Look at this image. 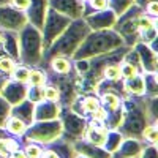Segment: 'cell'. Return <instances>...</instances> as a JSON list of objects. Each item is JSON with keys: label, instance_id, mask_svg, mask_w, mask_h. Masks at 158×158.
<instances>
[{"label": "cell", "instance_id": "obj_1", "mask_svg": "<svg viewBox=\"0 0 158 158\" xmlns=\"http://www.w3.org/2000/svg\"><path fill=\"white\" fill-rule=\"evenodd\" d=\"M125 46L122 36L112 29H103V30H90L89 35L82 40V43L77 46L74 54L71 56L73 60L81 59H92L101 54H108L118 48Z\"/></svg>", "mask_w": 158, "mask_h": 158}, {"label": "cell", "instance_id": "obj_2", "mask_svg": "<svg viewBox=\"0 0 158 158\" xmlns=\"http://www.w3.org/2000/svg\"><path fill=\"white\" fill-rule=\"evenodd\" d=\"M89 32L90 27L84 21V18L73 19L68 24V27L46 49V52H43V60L49 62L52 57H68V56L71 57L74 51L77 49V46L82 43V40L89 35Z\"/></svg>", "mask_w": 158, "mask_h": 158}, {"label": "cell", "instance_id": "obj_3", "mask_svg": "<svg viewBox=\"0 0 158 158\" xmlns=\"http://www.w3.org/2000/svg\"><path fill=\"white\" fill-rule=\"evenodd\" d=\"M19 40V59L22 63L35 67L41 65L43 62V43H41V30L33 27L32 24H25L24 27L18 32Z\"/></svg>", "mask_w": 158, "mask_h": 158}, {"label": "cell", "instance_id": "obj_4", "mask_svg": "<svg viewBox=\"0 0 158 158\" xmlns=\"http://www.w3.org/2000/svg\"><path fill=\"white\" fill-rule=\"evenodd\" d=\"M144 10L133 3L128 10H125L122 15H118L115 24L112 25V30H115L122 36L123 43L127 46H133L139 41V32H138V18Z\"/></svg>", "mask_w": 158, "mask_h": 158}, {"label": "cell", "instance_id": "obj_5", "mask_svg": "<svg viewBox=\"0 0 158 158\" xmlns=\"http://www.w3.org/2000/svg\"><path fill=\"white\" fill-rule=\"evenodd\" d=\"M149 122V117L146 114V109L139 104H127V109L123 111L122 122H120V133L127 138H138L142 135V130L146 128Z\"/></svg>", "mask_w": 158, "mask_h": 158}, {"label": "cell", "instance_id": "obj_6", "mask_svg": "<svg viewBox=\"0 0 158 158\" xmlns=\"http://www.w3.org/2000/svg\"><path fill=\"white\" fill-rule=\"evenodd\" d=\"M62 123L57 118L52 120H35L32 122L27 130H25V139L32 142H40V144H51L62 138Z\"/></svg>", "mask_w": 158, "mask_h": 158}, {"label": "cell", "instance_id": "obj_7", "mask_svg": "<svg viewBox=\"0 0 158 158\" xmlns=\"http://www.w3.org/2000/svg\"><path fill=\"white\" fill-rule=\"evenodd\" d=\"M71 22L70 18L63 16L62 13L48 8L46 18L43 22V29H41V43H43V52L54 43V40L68 27V24Z\"/></svg>", "mask_w": 158, "mask_h": 158}, {"label": "cell", "instance_id": "obj_8", "mask_svg": "<svg viewBox=\"0 0 158 158\" xmlns=\"http://www.w3.org/2000/svg\"><path fill=\"white\" fill-rule=\"evenodd\" d=\"M25 11H21L13 5H0V29L19 32L27 24Z\"/></svg>", "mask_w": 158, "mask_h": 158}, {"label": "cell", "instance_id": "obj_9", "mask_svg": "<svg viewBox=\"0 0 158 158\" xmlns=\"http://www.w3.org/2000/svg\"><path fill=\"white\" fill-rule=\"evenodd\" d=\"M60 123H62V131H65V135L68 138H71V141L81 139L85 133V130H87L85 120L81 115H77L76 112L63 114Z\"/></svg>", "mask_w": 158, "mask_h": 158}, {"label": "cell", "instance_id": "obj_10", "mask_svg": "<svg viewBox=\"0 0 158 158\" xmlns=\"http://www.w3.org/2000/svg\"><path fill=\"white\" fill-rule=\"evenodd\" d=\"M49 8L62 13L63 16L73 19H79L84 16L85 2L84 0H48Z\"/></svg>", "mask_w": 158, "mask_h": 158}, {"label": "cell", "instance_id": "obj_11", "mask_svg": "<svg viewBox=\"0 0 158 158\" xmlns=\"http://www.w3.org/2000/svg\"><path fill=\"white\" fill-rule=\"evenodd\" d=\"M117 15L111 8H104L100 11L89 13L84 16V21L90 27V30H103V29H112V25L115 24Z\"/></svg>", "mask_w": 158, "mask_h": 158}, {"label": "cell", "instance_id": "obj_12", "mask_svg": "<svg viewBox=\"0 0 158 158\" xmlns=\"http://www.w3.org/2000/svg\"><path fill=\"white\" fill-rule=\"evenodd\" d=\"M48 8H49L48 0H30L27 10H25V16H27L29 24H32L38 30H41Z\"/></svg>", "mask_w": 158, "mask_h": 158}, {"label": "cell", "instance_id": "obj_13", "mask_svg": "<svg viewBox=\"0 0 158 158\" xmlns=\"http://www.w3.org/2000/svg\"><path fill=\"white\" fill-rule=\"evenodd\" d=\"M0 97L5 98L10 103V106H15L27 98V87L19 81H6L0 90Z\"/></svg>", "mask_w": 158, "mask_h": 158}, {"label": "cell", "instance_id": "obj_14", "mask_svg": "<svg viewBox=\"0 0 158 158\" xmlns=\"http://www.w3.org/2000/svg\"><path fill=\"white\" fill-rule=\"evenodd\" d=\"M135 51L139 57L142 70L146 73H156V52L147 43H142V41H138L135 44Z\"/></svg>", "mask_w": 158, "mask_h": 158}, {"label": "cell", "instance_id": "obj_15", "mask_svg": "<svg viewBox=\"0 0 158 158\" xmlns=\"http://www.w3.org/2000/svg\"><path fill=\"white\" fill-rule=\"evenodd\" d=\"M141 150H142L141 141H138L136 138H127L112 152V155L114 158H138Z\"/></svg>", "mask_w": 158, "mask_h": 158}, {"label": "cell", "instance_id": "obj_16", "mask_svg": "<svg viewBox=\"0 0 158 158\" xmlns=\"http://www.w3.org/2000/svg\"><path fill=\"white\" fill-rule=\"evenodd\" d=\"M10 115L21 118V120L29 127V125L35 120V103L25 98V100H22L21 103L15 104V106H11Z\"/></svg>", "mask_w": 158, "mask_h": 158}, {"label": "cell", "instance_id": "obj_17", "mask_svg": "<svg viewBox=\"0 0 158 158\" xmlns=\"http://www.w3.org/2000/svg\"><path fill=\"white\" fill-rule=\"evenodd\" d=\"M59 112L60 108L56 101L41 100L35 103V120H52V118H57Z\"/></svg>", "mask_w": 158, "mask_h": 158}, {"label": "cell", "instance_id": "obj_18", "mask_svg": "<svg viewBox=\"0 0 158 158\" xmlns=\"http://www.w3.org/2000/svg\"><path fill=\"white\" fill-rule=\"evenodd\" d=\"M73 149H74L76 153L89 156V158H111L112 156L108 150H104V149L95 146V144H92V142H81V141L74 142Z\"/></svg>", "mask_w": 158, "mask_h": 158}, {"label": "cell", "instance_id": "obj_19", "mask_svg": "<svg viewBox=\"0 0 158 158\" xmlns=\"http://www.w3.org/2000/svg\"><path fill=\"white\" fill-rule=\"evenodd\" d=\"M2 49L5 54L13 57L15 60H19V40H18V32L13 30H3L2 33Z\"/></svg>", "mask_w": 158, "mask_h": 158}, {"label": "cell", "instance_id": "obj_20", "mask_svg": "<svg viewBox=\"0 0 158 158\" xmlns=\"http://www.w3.org/2000/svg\"><path fill=\"white\" fill-rule=\"evenodd\" d=\"M51 150H54L60 158H74L76 156V152L73 149V144H70V141L67 139H56V141H52L51 144Z\"/></svg>", "mask_w": 158, "mask_h": 158}, {"label": "cell", "instance_id": "obj_21", "mask_svg": "<svg viewBox=\"0 0 158 158\" xmlns=\"http://www.w3.org/2000/svg\"><path fill=\"white\" fill-rule=\"evenodd\" d=\"M108 128L104 127H90L85 130V136L89 139V142L95 144L98 147H103L104 146V141H106V136H108Z\"/></svg>", "mask_w": 158, "mask_h": 158}, {"label": "cell", "instance_id": "obj_22", "mask_svg": "<svg viewBox=\"0 0 158 158\" xmlns=\"http://www.w3.org/2000/svg\"><path fill=\"white\" fill-rule=\"evenodd\" d=\"M125 87H127V90L130 92V94H133V95H142L144 92H146V87H144V77L139 73L128 77Z\"/></svg>", "mask_w": 158, "mask_h": 158}, {"label": "cell", "instance_id": "obj_23", "mask_svg": "<svg viewBox=\"0 0 158 158\" xmlns=\"http://www.w3.org/2000/svg\"><path fill=\"white\" fill-rule=\"evenodd\" d=\"M103 100V104H104V108H106V111H118V109H122V100L118 98L117 94H114V92H106V94H103L101 97Z\"/></svg>", "mask_w": 158, "mask_h": 158}, {"label": "cell", "instance_id": "obj_24", "mask_svg": "<svg viewBox=\"0 0 158 158\" xmlns=\"http://www.w3.org/2000/svg\"><path fill=\"white\" fill-rule=\"evenodd\" d=\"M123 141V135L120 131H108V136H106V141H104V150H108L111 155L112 152L120 146V142Z\"/></svg>", "mask_w": 158, "mask_h": 158}, {"label": "cell", "instance_id": "obj_25", "mask_svg": "<svg viewBox=\"0 0 158 158\" xmlns=\"http://www.w3.org/2000/svg\"><path fill=\"white\" fill-rule=\"evenodd\" d=\"M5 127H6V130L10 131V133H13V135H24L25 133V130H27V125H25L21 118H18V117H13V115H10L8 117V120L5 122Z\"/></svg>", "mask_w": 158, "mask_h": 158}, {"label": "cell", "instance_id": "obj_26", "mask_svg": "<svg viewBox=\"0 0 158 158\" xmlns=\"http://www.w3.org/2000/svg\"><path fill=\"white\" fill-rule=\"evenodd\" d=\"M51 67L56 73H60V74H68L71 71V63L68 59L65 57H52L51 60Z\"/></svg>", "mask_w": 158, "mask_h": 158}, {"label": "cell", "instance_id": "obj_27", "mask_svg": "<svg viewBox=\"0 0 158 158\" xmlns=\"http://www.w3.org/2000/svg\"><path fill=\"white\" fill-rule=\"evenodd\" d=\"M144 77V87H146V94L150 97H156L158 94V82H156V73H147Z\"/></svg>", "mask_w": 158, "mask_h": 158}, {"label": "cell", "instance_id": "obj_28", "mask_svg": "<svg viewBox=\"0 0 158 158\" xmlns=\"http://www.w3.org/2000/svg\"><path fill=\"white\" fill-rule=\"evenodd\" d=\"M18 149V142L8 136L0 138V158H6L13 150Z\"/></svg>", "mask_w": 158, "mask_h": 158}, {"label": "cell", "instance_id": "obj_29", "mask_svg": "<svg viewBox=\"0 0 158 158\" xmlns=\"http://www.w3.org/2000/svg\"><path fill=\"white\" fill-rule=\"evenodd\" d=\"M103 77L106 81H118L120 79V63H111L103 70Z\"/></svg>", "mask_w": 158, "mask_h": 158}, {"label": "cell", "instance_id": "obj_30", "mask_svg": "<svg viewBox=\"0 0 158 158\" xmlns=\"http://www.w3.org/2000/svg\"><path fill=\"white\" fill-rule=\"evenodd\" d=\"M109 2V8L115 13V15H122L125 10H128L131 5L135 3V0H108Z\"/></svg>", "mask_w": 158, "mask_h": 158}, {"label": "cell", "instance_id": "obj_31", "mask_svg": "<svg viewBox=\"0 0 158 158\" xmlns=\"http://www.w3.org/2000/svg\"><path fill=\"white\" fill-rule=\"evenodd\" d=\"M15 68V59L10 57L8 54H0V73L8 74Z\"/></svg>", "mask_w": 158, "mask_h": 158}, {"label": "cell", "instance_id": "obj_32", "mask_svg": "<svg viewBox=\"0 0 158 158\" xmlns=\"http://www.w3.org/2000/svg\"><path fill=\"white\" fill-rule=\"evenodd\" d=\"M10 111H11L10 103L5 98L0 97V128L5 127V122L8 120V117H10Z\"/></svg>", "mask_w": 158, "mask_h": 158}, {"label": "cell", "instance_id": "obj_33", "mask_svg": "<svg viewBox=\"0 0 158 158\" xmlns=\"http://www.w3.org/2000/svg\"><path fill=\"white\" fill-rule=\"evenodd\" d=\"M44 82H46V74H44V73L38 71V70L30 71V74H29V84H30V85L41 87V85H44Z\"/></svg>", "mask_w": 158, "mask_h": 158}, {"label": "cell", "instance_id": "obj_34", "mask_svg": "<svg viewBox=\"0 0 158 158\" xmlns=\"http://www.w3.org/2000/svg\"><path fill=\"white\" fill-rule=\"evenodd\" d=\"M13 77L15 81H19V82H27L29 81V74H30V70L27 67H15L13 68Z\"/></svg>", "mask_w": 158, "mask_h": 158}, {"label": "cell", "instance_id": "obj_35", "mask_svg": "<svg viewBox=\"0 0 158 158\" xmlns=\"http://www.w3.org/2000/svg\"><path fill=\"white\" fill-rule=\"evenodd\" d=\"M142 136L146 138L147 141H150L152 144L156 142V139H158V133H156V125H155V122H152L150 125H146V128L142 130Z\"/></svg>", "mask_w": 158, "mask_h": 158}, {"label": "cell", "instance_id": "obj_36", "mask_svg": "<svg viewBox=\"0 0 158 158\" xmlns=\"http://www.w3.org/2000/svg\"><path fill=\"white\" fill-rule=\"evenodd\" d=\"M27 97H29V100L33 101V103H38V101L44 100V98H43V85H41V87L30 85V89H27Z\"/></svg>", "mask_w": 158, "mask_h": 158}, {"label": "cell", "instance_id": "obj_37", "mask_svg": "<svg viewBox=\"0 0 158 158\" xmlns=\"http://www.w3.org/2000/svg\"><path fill=\"white\" fill-rule=\"evenodd\" d=\"M97 108H100V101L95 97H87L82 103V112H94Z\"/></svg>", "mask_w": 158, "mask_h": 158}, {"label": "cell", "instance_id": "obj_38", "mask_svg": "<svg viewBox=\"0 0 158 158\" xmlns=\"http://www.w3.org/2000/svg\"><path fill=\"white\" fill-rule=\"evenodd\" d=\"M138 74V67L136 65H131L128 62H123V65H120V76L123 77H131V76H135Z\"/></svg>", "mask_w": 158, "mask_h": 158}, {"label": "cell", "instance_id": "obj_39", "mask_svg": "<svg viewBox=\"0 0 158 158\" xmlns=\"http://www.w3.org/2000/svg\"><path fill=\"white\" fill-rule=\"evenodd\" d=\"M59 89H56V87H52V85H49V87H43V98L44 100H51V101H56L57 98H59Z\"/></svg>", "mask_w": 158, "mask_h": 158}, {"label": "cell", "instance_id": "obj_40", "mask_svg": "<svg viewBox=\"0 0 158 158\" xmlns=\"http://www.w3.org/2000/svg\"><path fill=\"white\" fill-rule=\"evenodd\" d=\"M89 6L92 8V11H100L104 8H109V2L108 0H87Z\"/></svg>", "mask_w": 158, "mask_h": 158}, {"label": "cell", "instance_id": "obj_41", "mask_svg": "<svg viewBox=\"0 0 158 158\" xmlns=\"http://www.w3.org/2000/svg\"><path fill=\"white\" fill-rule=\"evenodd\" d=\"M25 155H27V158H40L41 156V149L35 144H29L25 147Z\"/></svg>", "mask_w": 158, "mask_h": 158}, {"label": "cell", "instance_id": "obj_42", "mask_svg": "<svg viewBox=\"0 0 158 158\" xmlns=\"http://www.w3.org/2000/svg\"><path fill=\"white\" fill-rule=\"evenodd\" d=\"M144 10H146V13L149 16L156 18L158 16V2H156V0H150V2L144 6Z\"/></svg>", "mask_w": 158, "mask_h": 158}, {"label": "cell", "instance_id": "obj_43", "mask_svg": "<svg viewBox=\"0 0 158 158\" xmlns=\"http://www.w3.org/2000/svg\"><path fill=\"white\" fill-rule=\"evenodd\" d=\"M141 158H156V147L155 146H149L146 149L141 150Z\"/></svg>", "mask_w": 158, "mask_h": 158}, {"label": "cell", "instance_id": "obj_44", "mask_svg": "<svg viewBox=\"0 0 158 158\" xmlns=\"http://www.w3.org/2000/svg\"><path fill=\"white\" fill-rule=\"evenodd\" d=\"M106 115H108V111L104 108H97L94 111V120L95 122H104L106 120Z\"/></svg>", "mask_w": 158, "mask_h": 158}, {"label": "cell", "instance_id": "obj_45", "mask_svg": "<svg viewBox=\"0 0 158 158\" xmlns=\"http://www.w3.org/2000/svg\"><path fill=\"white\" fill-rule=\"evenodd\" d=\"M29 3H30V0H11V2H10V5H13L15 8H18V10H21V11L27 10Z\"/></svg>", "mask_w": 158, "mask_h": 158}, {"label": "cell", "instance_id": "obj_46", "mask_svg": "<svg viewBox=\"0 0 158 158\" xmlns=\"http://www.w3.org/2000/svg\"><path fill=\"white\" fill-rule=\"evenodd\" d=\"M76 68H77L79 73H87V70H89V59L76 60Z\"/></svg>", "mask_w": 158, "mask_h": 158}, {"label": "cell", "instance_id": "obj_47", "mask_svg": "<svg viewBox=\"0 0 158 158\" xmlns=\"http://www.w3.org/2000/svg\"><path fill=\"white\" fill-rule=\"evenodd\" d=\"M41 156L43 158H60L54 150H51V149H48V150H44V153H41Z\"/></svg>", "mask_w": 158, "mask_h": 158}, {"label": "cell", "instance_id": "obj_48", "mask_svg": "<svg viewBox=\"0 0 158 158\" xmlns=\"http://www.w3.org/2000/svg\"><path fill=\"white\" fill-rule=\"evenodd\" d=\"M11 158H27V155H25V152H21L19 149H16L11 152Z\"/></svg>", "mask_w": 158, "mask_h": 158}, {"label": "cell", "instance_id": "obj_49", "mask_svg": "<svg viewBox=\"0 0 158 158\" xmlns=\"http://www.w3.org/2000/svg\"><path fill=\"white\" fill-rule=\"evenodd\" d=\"M149 2H150V0H135V3H136L138 6H141L142 10H144V6H146Z\"/></svg>", "mask_w": 158, "mask_h": 158}, {"label": "cell", "instance_id": "obj_50", "mask_svg": "<svg viewBox=\"0 0 158 158\" xmlns=\"http://www.w3.org/2000/svg\"><path fill=\"white\" fill-rule=\"evenodd\" d=\"M6 136V131H3V128H0V138H5Z\"/></svg>", "mask_w": 158, "mask_h": 158}, {"label": "cell", "instance_id": "obj_51", "mask_svg": "<svg viewBox=\"0 0 158 158\" xmlns=\"http://www.w3.org/2000/svg\"><path fill=\"white\" fill-rule=\"evenodd\" d=\"M11 0H0V5H10Z\"/></svg>", "mask_w": 158, "mask_h": 158}, {"label": "cell", "instance_id": "obj_52", "mask_svg": "<svg viewBox=\"0 0 158 158\" xmlns=\"http://www.w3.org/2000/svg\"><path fill=\"white\" fill-rule=\"evenodd\" d=\"M74 158H89V156H84V155H77V156H74Z\"/></svg>", "mask_w": 158, "mask_h": 158}, {"label": "cell", "instance_id": "obj_53", "mask_svg": "<svg viewBox=\"0 0 158 158\" xmlns=\"http://www.w3.org/2000/svg\"><path fill=\"white\" fill-rule=\"evenodd\" d=\"M0 49H2V33H0Z\"/></svg>", "mask_w": 158, "mask_h": 158}, {"label": "cell", "instance_id": "obj_54", "mask_svg": "<svg viewBox=\"0 0 158 158\" xmlns=\"http://www.w3.org/2000/svg\"><path fill=\"white\" fill-rule=\"evenodd\" d=\"M84 2H85V0H84Z\"/></svg>", "mask_w": 158, "mask_h": 158}]
</instances>
